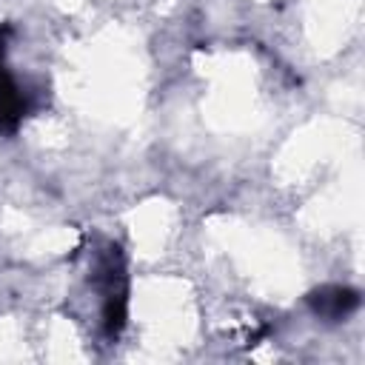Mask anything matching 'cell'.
<instances>
[{
    "instance_id": "1",
    "label": "cell",
    "mask_w": 365,
    "mask_h": 365,
    "mask_svg": "<svg viewBox=\"0 0 365 365\" xmlns=\"http://www.w3.org/2000/svg\"><path fill=\"white\" fill-rule=\"evenodd\" d=\"M311 305H314V311H317L319 317H325L328 322H336V319L348 317V314L359 305V297H356V291H351V288L334 285V288L317 291V294L311 297Z\"/></svg>"
}]
</instances>
